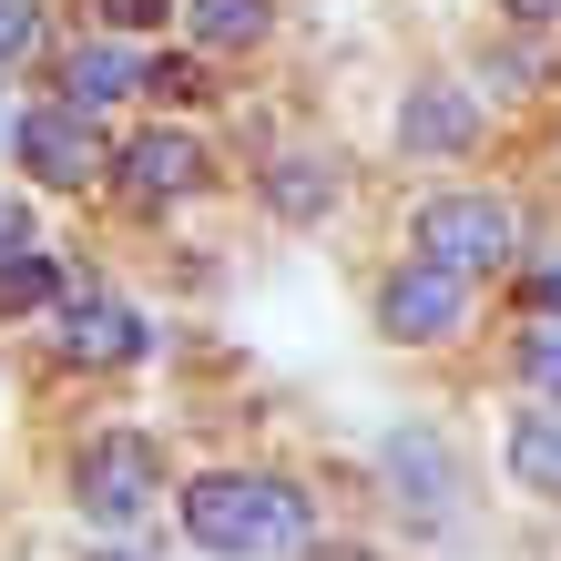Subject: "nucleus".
Here are the masks:
<instances>
[{
	"label": "nucleus",
	"instance_id": "1",
	"mask_svg": "<svg viewBox=\"0 0 561 561\" xmlns=\"http://www.w3.org/2000/svg\"><path fill=\"white\" fill-rule=\"evenodd\" d=\"M163 520L194 561H296L327 531V501L286 459H205V470H174Z\"/></svg>",
	"mask_w": 561,
	"mask_h": 561
},
{
	"label": "nucleus",
	"instance_id": "2",
	"mask_svg": "<svg viewBox=\"0 0 561 561\" xmlns=\"http://www.w3.org/2000/svg\"><path fill=\"white\" fill-rule=\"evenodd\" d=\"M215 144L245 174V205L266 215V225H286V236H337V225H347V205H357V153L337 134L286 123L266 103H225L215 113Z\"/></svg>",
	"mask_w": 561,
	"mask_h": 561
},
{
	"label": "nucleus",
	"instance_id": "3",
	"mask_svg": "<svg viewBox=\"0 0 561 561\" xmlns=\"http://www.w3.org/2000/svg\"><path fill=\"white\" fill-rule=\"evenodd\" d=\"M531 194H520L511 174H428L409 205H399V245L428 255V266H449L459 286H480V296H501V276L520 266V245H531Z\"/></svg>",
	"mask_w": 561,
	"mask_h": 561
},
{
	"label": "nucleus",
	"instance_id": "4",
	"mask_svg": "<svg viewBox=\"0 0 561 561\" xmlns=\"http://www.w3.org/2000/svg\"><path fill=\"white\" fill-rule=\"evenodd\" d=\"M225 184H236V163H225V144L205 134V123L134 113V123L113 134V163H103V215H113V225H144V236H163V225L205 215Z\"/></svg>",
	"mask_w": 561,
	"mask_h": 561
},
{
	"label": "nucleus",
	"instance_id": "5",
	"mask_svg": "<svg viewBox=\"0 0 561 561\" xmlns=\"http://www.w3.org/2000/svg\"><path fill=\"white\" fill-rule=\"evenodd\" d=\"M368 501H378L388 531L419 541V551L459 541V531L480 520V490H470V449H459V428H439V419H388L378 439H368Z\"/></svg>",
	"mask_w": 561,
	"mask_h": 561
},
{
	"label": "nucleus",
	"instance_id": "6",
	"mask_svg": "<svg viewBox=\"0 0 561 561\" xmlns=\"http://www.w3.org/2000/svg\"><path fill=\"white\" fill-rule=\"evenodd\" d=\"M153 357H163V317L113 266H92L42 327H31V368L61 378V388H123V378H144Z\"/></svg>",
	"mask_w": 561,
	"mask_h": 561
},
{
	"label": "nucleus",
	"instance_id": "7",
	"mask_svg": "<svg viewBox=\"0 0 561 561\" xmlns=\"http://www.w3.org/2000/svg\"><path fill=\"white\" fill-rule=\"evenodd\" d=\"M61 501L82 511L92 541H153L163 501H174V449L144 419H92L61 449Z\"/></svg>",
	"mask_w": 561,
	"mask_h": 561
},
{
	"label": "nucleus",
	"instance_id": "8",
	"mask_svg": "<svg viewBox=\"0 0 561 561\" xmlns=\"http://www.w3.org/2000/svg\"><path fill=\"white\" fill-rule=\"evenodd\" d=\"M378 144H388L399 174H480L511 134L490 123V103L470 92L459 61H409L399 92H388V134H378Z\"/></svg>",
	"mask_w": 561,
	"mask_h": 561
},
{
	"label": "nucleus",
	"instance_id": "9",
	"mask_svg": "<svg viewBox=\"0 0 561 561\" xmlns=\"http://www.w3.org/2000/svg\"><path fill=\"white\" fill-rule=\"evenodd\" d=\"M357 307H368V337L399 347V357H459L490 327V296L459 286L449 266H428V255H409V245H388L357 276Z\"/></svg>",
	"mask_w": 561,
	"mask_h": 561
},
{
	"label": "nucleus",
	"instance_id": "10",
	"mask_svg": "<svg viewBox=\"0 0 561 561\" xmlns=\"http://www.w3.org/2000/svg\"><path fill=\"white\" fill-rule=\"evenodd\" d=\"M113 134L92 103H61V92H21V123H11V184L21 194H51V205H103V163Z\"/></svg>",
	"mask_w": 561,
	"mask_h": 561
},
{
	"label": "nucleus",
	"instance_id": "11",
	"mask_svg": "<svg viewBox=\"0 0 561 561\" xmlns=\"http://www.w3.org/2000/svg\"><path fill=\"white\" fill-rule=\"evenodd\" d=\"M459 72H470V92L490 103V123H541L551 103H561V31H511V21H490V31H470V42L449 51Z\"/></svg>",
	"mask_w": 561,
	"mask_h": 561
},
{
	"label": "nucleus",
	"instance_id": "12",
	"mask_svg": "<svg viewBox=\"0 0 561 561\" xmlns=\"http://www.w3.org/2000/svg\"><path fill=\"white\" fill-rule=\"evenodd\" d=\"M144 51H153V42H113V31H61L31 92H61V103H92L103 123H134V113H144Z\"/></svg>",
	"mask_w": 561,
	"mask_h": 561
},
{
	"label": "nucleus",
	"instance_id": "13",
	"mask_svg": "<svg viewBox=\"0 0 561 561\" xmlns=\"http://www.w3.org/2000/svg\"><path fill=\"white\" fill-rule=\"evenodd\" d=\"M174 42L236 82L286 42V0H174Z\"/></svg>",
	"mask_w": 561,
	"mask_h": 561
},
{
	"label": "nucleus",
	"instance_id": "14",
	"mask_svg": "<svg viewBox=\"0 0 561 561\" xmlns=\"http://www.w3.org/2000/svg\"><path fill=\"white\" fill-rule=\"evenodd\" d=\"M490 470H501L511 501L561 511V409H541V399H501V419H490Z\"/></svg>",
	"mask_w": 561,
	"mask_h": 561
},
{
	"label": "nucleus",
	"instance_id": "15",
	"mask_svg": "<svg viewBox=\"0 0 561 561\" xmlns=\"http://www.w3.org/2000/svg\"><path fill=\"white\" fill-rule=\"evenodd\" d=\"M92 266H103V255L72 245V236H31L21 255H0V337H31V327H42Z\"/></svg>",
	"mask_w": 561,
	"mask_h": 561
},
{
	"label": "nucleus",
	"instance_id": "16",
	"mask_svg": "<svg viewBox=\"0 0 561 561\" xmlns=\"http://www.w3.org/2000/svg\"><path fill=\"white\" fill-rule=\"evenodd\" d=\"M236 103V82L215 72V61H194L184 42H153L144 51V113H174V123H215Z\"/></svg>",
	"mask_w": 561,
	"mask_h": 561
},
{
	"label": "nucleus",
	"instance_id": "17",
	"mask_svg": "<svg viewBox=\"0 0 561 561\" xmlns=\"http://www.w3.org/2000/svg\"><path fill=\"white\" fill-rule=\"evenodd\" d=\"M490 378H501V399H541V409H561V327H541V317H501V337H490Z\"/></svg>",
	"mask_w": 561,
	"mask_h": 561
},
{
	"label": "nucleus",
	"instance_id": "18",
	"mask_svg": "<svg viewBox=\"0 0 561 561\" xmlns=\"http://www.w3.org/2000/svg\"><path fill=\"white\" fill-rule=\"evenodd\" d=\"M61 0H0V92H31L42 82V61H51V42H61Z\"/></svg>",
	"mask_w": 561,
	"mask_h": 561
},
{
	"label": "nucleus",
	"instance_id": "19",
	"mask_svg": "<svg viewBox=\"0 0 561 561\" xmlns=\"http://www.w3.org/2000/svg\"><path fill=\"white\" fill-rule=\"evenodd\" d=\"M501 317H541L561 327V225H531V245H520V266L501 276V296H490Z\"/></svg>",
	"mask_w": 561,
	"mask_h": 561
},
{
	"label": "nucleus",
	"instance_id": "20",
	"mask_svg": "<svg viewBox=\"0 0 561 561\" xmlns=\"http://www.w3.org/2000/svg\"><path fill=\"white\" fill-rule=\"evenodd\" d=\"M72 31H113V42H174V0H72Z\"/></svg>",
	"mask_w": 561,
	"mask_h": 561
},
{
	"label": "nucleus",
	"instance_id": "21",
	"mask_svg": "<svg viewBox=\"0 0 561 561\" xmlns=\"http://www.w3.org/2000/svg\"><path fill=\"white\" fill-rule=\"evenodd\" d=\"M31 236H42V194H21L11 174H0V255H21Z\"/></svg>",
	"mask_w": 561,
	"mask_h": 561
},
{
	"label": "nucleus",
	"instance_id": "22",
	"mask_svg": "<svg viewBox=\"0 0 561 561\" xmlns=\"http://www.w3.org/2000/svg\"><path fill=\"white\" fill-rule=\"evenodd\" d=\"M296 561H388V551H378V531H337V520H327V531L296 551Z\"/></svg>",
	"mask_w": 561,
	"mask_h": 561
},
{
	"label": "nucleus",
	"instance_id": "23",
	"mask_svg": "<svg viewBox=\"0 0 561 561\" xmlns=\"http://www.w3.org/2000/svg\"><path fill=\"white\" fill-rule=\"evenodd\" d=\"M490 21H511V31H561V0H490Z\"/></svg>",
	"mask_w": 561,
	"mask_h": 561
},
{
	"label": "nucleus",
	"instance_id": "24",
	"mask_svg": "<svg viewBox=\"0 0 561 561\" xmlns=\"http://www.w3.org/2000/svg\"><path fill=\"white\" fill-rule=\"evenodd\" d=\"M541 163H551V184H561V103L541 113Z\"/></svg>",
	"mask_w": 561,
	"mask_h": 561
},
{
	"label": "nucleus",
	"instance_id": "25",
	"mask_svg": "<svg viewBox=\"0 0 561 561\" xmlns=\"http://www.w3.org/2000/svg\"><path fill=\"white\" fill-rule=\"evenodd\" d=\"M92 561H153V541H92Z\"/></svg>",
	"mask_w": 561,
	"mask_h": 561
},
{
	"label": "nucleus",
	"instance_id": "26",
	"mask_svg": "<svg viewBox=\"0 0 561 561\" xmlns=\"http://www.w3.org/2000/svg\"><path fill=\"white\" fill-rule=\"evenodd\" d=\"M11 123H21V92H0V174H11Z\"/></svg>",
	"mask_w": 561,
	"mask_h": 561
}]
</instances>
